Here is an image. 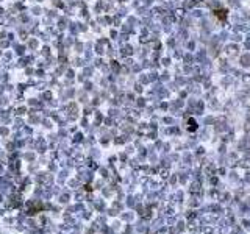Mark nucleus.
Segmentation results:
<instances>
[{
	"label": "nucleus",
	"instance_id": "obj_1",
	"mask_svg": "<svg viewBox=\"0 0 250 234\" xmlns=\"http://www.w3.org/2000/svg\"><path fill=\"white\" fill-rule=\"evenodd\" d=\"M214 14H216V17H219V19L224 22L225 19H227V11L225 10H216L214 11Z\"/></svg>",
	"mask_w": 250,
	"mask_h": 234
},
{
	"label": "nucleus",
	"instance_id": "obj_2",
	"mask_svg": "<svg viewBox=\"0 0 250 234\" xmlns=\"http://www.w3.org/2000/svg\"><path fill=\"white\" fill-rule=\"evenodd\" d=\"M196 128H197V125H196V120H194V119L188 120V130H189V131H194Z\"/></svg>",
	"mask_w": 250,
	"mask_h": 234
}]
</instances>
